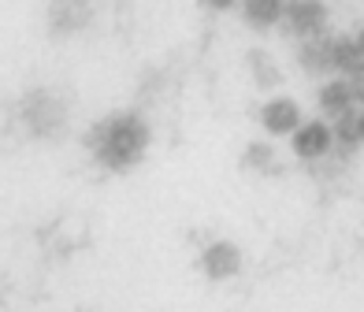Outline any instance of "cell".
<instances>
[{
    "mask_svg": "<svg viewBox=\"0 0 364 312\" xmlns=\"http://www.w3.org/2000/svg\"><path fill=\"white\" fill-rule=\"evenodd\" d=\"M149 123L138 116V112H123V116H112L105 123H97L90 130L86 145L93 149L97 163L108 171H127L141 163L145 149H149Z\"/></svg>",
    "mask_w": 364,
    "mask_h": 312,
    "instance_id": "obj_1",
    "label": "cell"
},
{
    "mask_svg": "<svg viewBox=\"0 0 364 312\" xmlns=\"http://www.w3.org/2000/svg\"><path fill=\"white\" fill-rule=\"evenodd\" d=\"M283 23H287V30L297 41L323 38V30H327V4H323V0H287Z\"/></svg>",
    "mask_w": 364,
    "mask_h": 312,
    "instance_id": "obj_2",
    "label": "cell"
},
{
    "mask_svg": "<svg viewBox=\"0 0 364 312\" xmlns=\"http://www.w3.org/2000/svg\"><path fill=\"white\" fill-rule=\"evenodd\" d=\"M23 119H26V127L34 130V134L53 138V134H60V127H63V104L56 101L53 93L34 90L23 101Z\"/></svg>",
    "mask_w": 364,
    "mask_h": 312,
    "instance_id": "obj_3",
    "label": "cell"
},
{
    "mask_svg": "<svg viewBox=\"0 0 364 312\" xmlns=\"http://www.w3.org/2000/svg\"><path fill=\"white\" fill-rule=\"evenodd\" d=\"M290 149L297 160H323L331 149H335V130H331V123L323 119H312V123H301L290 134Z\"/></svg>",
    "mask_w": 364,
    "mask_h": 312,
    "instance_id": "obj_4",
    "label": "cell"
},
{
    "mask_svg": "<svg viewBox=\"0 0 364 312\" xmlns=\"http://www.w3.org/2000/svg\"><path fill=\"white\" fill-rule=\"evenodd\" d=\"M201 271L212 279V283H227V279H235L242 271V249L227 238L208 242L205 253H201Z\"/></svg>",
    "mask_w": 364,
    "mask_h": 312,
    "instance_id": "obj_5",
    "label": "cell"
},
{
    "mask_svg": "<svg viewBox=\"0 0 364 312\" xmlns=\"http://www.w3.org/2000/svg\"><path fill=\"white\" fill-rule=\"evenodd\" d=\"M301 123H305L301 119V104L290 101V97H272V101L260 108V127L268 130L272 138H287Z\"/></svg>",
    "mask_w": 364,
    "mask_h": 312,
    "instance_id": "obj_6",
    "label": "cell"
},
{
    "mask_svg": "<svg viewBox=\"0 0 364 312\" xmlns=\"http://www.w3.org/2000/svg\"><path fill=\"white\" fill-rule=\"evenodd\" d=\"M353 101H357V93H353V82L346 75L323 82V90H320V112H323V116L335 119V116H342V112H350Z\"/></svg>",
    "mask_w": 364,
    "mask_h": 312,
    "instance_id": "obj_7",
    "label": "cell"
},
{
    "mask_svg": "<svg viewBox=\"0 0 364 312\" xmlns=\"http://www.w3.org/2000/svg\"><path fill=\"white\" fill-rule=\"evenodd\" d=\"M287 0H242V19L253 30H272L283 23Z\"/></svg>",
    "mask_w": 364,
    "mask_h": 312,
    "instance_id": "obj_8",
    "label": "cell"
},
{
    "mask_svg": "<svg viewBox=\"0 0 364 312\" xmlns=\"http://www.w3.org/2000/svg\"><path fill=\"white\" fill-rule=\"evenodd\" d=\"M86 19H90L86 0H56L53 11H48V23H53L56 34H71V30L86 26Z\"/></svg>",
    "mask_w": 364,
    "mask_h": 312,
    "instance_id": "obj_9",
    "label": "cell"
},
{
    "mask_svg": "<svg viewBox=\"0 0 364 312\" xmlns=\"http://www.w3.org/2000/svg\"><path fill=\"white\" fill-rule=\"evenodd\" d=\"M364 68V56L353 38H331V71H338L346 78H353Z\"/></svg>",
    "mask_w": 364,
    "mask_h": 312,
    "instance_id": "obj_10",
    "label": "cell"
},
{
    "mask_svg": "<svg viewBox=\"0 0 364 312\" xmlns=\"http://www.w3.org/2000/svg\"><path fill=\"white\" fill-rule=\"evenodd\" d=\"M297 60H301L305 75H327L331 71V38H309V41H301Z\"/></svg>",
    "mask_w": 364,
    "mask_h": 312,
    "instance_id": "obj_11",
    "label": "cell"
},
{
    "mask_svg": "<svg viewBox=\"0 0 364 312\" xmlns=\"http://www.w3.org/2000/svg\"><path fill=\"white\" fill-rule=\"evenodd\" d=\"M250 68H253V82L260 90H275L279 82H283V75H279V68H275V60L264 53V48H253L250 53Z\"/></svg>",
    "mask_w": 364,
    "mask_h": 312,
    "instance_id": "obj_12",
    "label": "cell"
},
{
    "mask_svg": "<svg viewBox=\"0 0 364 312\" xmlns=\"http://www.w3.org/2000/svg\"><path fill=\"white\" fill-rule=\"evenodd\" d=\"M357 116L360 112L357 108H350V112H342V116H335V141L342 145V153H353L357 145H360V130H357Z\"/></svg>",
    "mask_w": 364,
    "mask_h": 312,
    "instance_id": "obj_13",
    "label": "cell"
},
{
    "mask_svg": "<svg viewBox=\"0 0 364 312\" xmlns=\"http://www.w3.org/2000/svg\"><path fill=\"white\" fill-rule=\"evenodd\" d=\"M272 163H275L272 145H264V141L245 145V168H272Z\"/></svg>",
    "mask_w": 364,
    "mask_h": 312,
    "instance_id": "obj_14",
    "label": "cell"
},
{
    "mask_svg": "<svg viewBox=\"0 0 364 312\" xmlns=\"http://www.w3.org/2000/svg\"><path fill=\"white\" fill-rule=\"evenodd\" d=\"M350 82H353V93H357V101L364 104V68H360V71H357Z\"/></svg>",
    "mask_w": 364,
    "mask_h": 312,
    "instance_id": "obj_15",
    "label": "cell"
},
{
    "mask_svg": "<svg viewBox=\"0 0 364 312\" xmlns=\"http://www.w3.org/2000/svg\"><path fill=\"white\" fill-rule=\"evenodd\" d=\"M205 4L212 11H230V8H238V0H205Z\"/></svg>",
    "mask_w": 364,
    "mask_h": 312,
    "instance_id": "obj_16",
    "label": "cell"
},
{
    "mask_svg": "<svg viewBox=\"0 0 364 312\" xmlns=\"http://www.w3.org/2000/svg\"><path fill=\"white\" fill-rule=\"evenodd\" d=\"M353 41H357V48H360V56H364V26L357 30V38H353Z\"/></svg>",
    "mask_w": 364,
    "mask_h": 312,
    "instance_id": "obj_17",
    "label": "cell"
},
{
    "mask_svg": "<svg viewBox=\"0 0 364 312\" xmlns=\"http://www.w3.org/2000/svg\"><path fill=\"white\" fill-rule=\"evenodd\" d=\"M357 130H360V145H364V108H360V116H357Z\"/></svg>",
    "mask_w": 364,
    "mask_h": 312,
    "instance_id": "obj_18",
    "label": "cell"
}]
</instances>
